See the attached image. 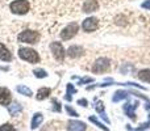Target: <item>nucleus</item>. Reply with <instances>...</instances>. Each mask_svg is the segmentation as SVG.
Returning a JSON list of instances; mask_svg holds the SVG:
<instances>
[{
  "mask_svg": "<svg viewBox=\"0 0 150 131\" xmlns=\"http://www.w3.org/2000/svg\"><path fill=\"white\" fill-rule=\"evenodd\" d=\"M138 79L145 83H150V69H142L138 72Z\"/></svg>",
  "mask_w": 150,
  "mask_h": 131,
  "instance_id": "19",
  "label": "nucleus"
},
{
  "mask_svg": "<svg viewBox=\"0 0 150 131\" xmlns=\"http://www.w3.org/2000/svg\"><path fill=\"white\" fill-rule=\"evenodd\" d=\"M109 64H111L109 59H107V58H99V59L93 63L92 72H95V74H103V72H105L107 69L109 68Z\"/></svg>",
  "mask_w": 150,
  "mask_h": 131,
  "instance_id": "6",
  "label": "nucleus"
},
{
  "mask_svg": "<svg viewBox=\"0 0 150 131\" xmlns=\"http://www.w3.org/2000/svg\"><path fill=\"white\" fill-rule=\"evenodd\" d=\"M16 90H17L20 95H24V96H26V97H32V96H33V92H32L28 87H25V85H17Z\"/></svg>",
  "mask_w": 150,
  "mask_h": 131,
  "instance_id": "18",
  "label": "nucleus"
},
{
  "mask_svg": "<svg viewBox=\"0 0 150 131\" xmlns=\"http://www.w3.org/2000/svg\"><path fill=\"white\" fill-rule=\"evenodd\" d=\"M44 122V116H42V113H36L33 116V118H32V122H30V129L32 130H36L40 127V125Z\"/></svg>",
  "mask_w": 150,
  "mask_h": 131,
  "instance_id": "13",
  "label": "nucleus"
},
{
  "mask_svg": "<svg viewBox=\"0 0 150 131\" xmlns=\"http://www.w3.org/2000/svg\"><path fill=\"white\" fill-rule=\"evenodd\" d=\"M66 111H67V114L69 116H71V117H79V114H78L70 105H66Z\"/></svg>",
  "mask_w": 150,
  "mask_h": 131,
  "instance_id": "26",
  "label": "nucleus"
},
{
  "mask_svg": "<svg viewBox=\"0 0 150 131\" xmlns=\"http://www.w3.org/2000/svg\"><path fill=\"white\" fill-rule=\"evenodd\" d=\"M33 74H34V76L38 77V79H44V77H46V76H47V72L45 71V69H41V68L34 69Z\"/></svg>",
  "mask_w": 150,
  "mask_h": 131,
  "instance_id": "22",
  "label": "nucleus"
},
{
  "mask_svg": "<svg viewBox=\"0 0 150 131\" xmlns=\"http://www.w3.org/2000/svg\"><path fill=\"white\" fill-rule=\"evenodd\" d=\"M99 26V21L96 17H88L86 18L84 21H83L82 24V28L84 32H87V33H91V32H95L96 29H98Z\"/></svg>",
  "mask_w": 150,
  "mask_h": 131,
  "instance_id": "7",
  "label": "nucleus"
},
{
  "mask_svg": "<svg viewBox=\"0 0 150 131\" xmlns=\"http://www.w3.org/2000/svg\"><path fill=\"white\" fill-rule=\"evenodd\" d=\"M11 92L4 87H0V105H4V106H8L11 104Z\"/></svg>",
  "mask_w": 150,
  "mask_h": 131,
  "instance_id": "10",
  "label": "nucleus"
},
{
  "mask_svg": "<svg viewBox=\"0 0 150 131\" xmlns=\"http://www.w3.org/2000/svg\"><path fill=\"white\" fill-rule=\"evenodd\" d=\"M78 105H80V106H87L88 105V102H87V100L86 98H80V100H78Z\"/></svg>",
  "mask_w": 150,
  "mask_h": 131,
  "instance_id": "28",
  "label": "nucleus"
},
{
  "mask_svg": "<svg viewBox=\"0 0 150 131\" xmlns=\"http://www.w3.org/2000/svg\"><path fill=\"white\" fill-rule=\"evenodd\" d=\"M0 60H4V62H11L12 60V54L3 43H0Z\"/></svg>",
  "mask_w": 150,
  "mask_h": 131,
  "instance_id": "12",
  "label": "nucleus"
},
{
  "mask_svg": "<svg viewBox=\"0 0 150 131\" xmlns=\"http://www.w3.org/2000/svg\"><path fill=\"white\" fill-rule=\"evenodd\" d=\"M50 93H52V89H50V88H40L38 92H37V95H36V98L38 101H42V100H45V98L49 97Z\"/></svg>",
  "mask_w": 150,
  "mask_h": 131,
  "instance_id": "16",
  "label": "nucleus"
},
{
  "mask_svg": "<svg viewBox=\"0 0 150 131\" xmlns=\"http://www.w3.org/2000/svg\"><path fill=\"white\" fill-rule=\"evenodd\" d=\"M99 9V3L96 0H86V3L83 4V12L91 13Z\"/></svg>",
  "mask_w": 150,
  "mask_h": 131,
  "instance_id": "11",
  "label": "nucleus"
},
{
  "mask_svg": "<svg viewBox=\"0 0 150 131\" xmlns=\"http://www.w3.org/2000/svg\"><path fill=\"white\" fill-rule=\"evenodd\" d=\"M129 95H130V92H127V90H116L113 97H112V101H113V102H119V101L127 98Z\"/></svg>",
  "mask_w": 150,
  "mask_h": 131,
  "instance_id": "17",
  "label": "nucleus"
},
{
  "mask_svg": "<svg viewBox=\"0 0 150 131\" xmlns=\"http://www.w3.org/2000/svg\"><path fill=\"white\" fill-rule=\"evenodd\" d=\"M93 79L92 77H83V79L79 80V85H83V84H87V83H92Z\"/></svg>",
  "mask_w": 150,
  "mask_h": 131,
  "instance_id": "27",
  "label": "nucleus"
},
{
  "mask_svg": "<svg viewBox=\"0 0 150 131\" xmlns=\"http://www.w3.org/2000/svg\"><path fill=\"white\" fill-rule=\"evenodd\" d=\"M87 125L82 121H69L67 122V131H86Z\"/></svg>",
  "mask_w": 150,
  "mask_h": 131,
  "instance_id": "9",
  "label": "nucleus"
},
{
  "mask_svg": "<svg viewBox=\"0 0 150 131\" xmlns=\"http://www.w3.org/2000/svg\"><path fill=\"white\" fill-rule=\"evenodd\" d=\"M50 50H52L53 57H54L58 62H62V60L65 59L66 51H65V49H63L61 42H53V43L50 45Z\"/></svg>",
  "mask_w": 150,
  "mask_h": 131,
  "instance_id": "5",
  "label": "nucleus"
},
{
  "mask_svg": "<svg viewBox=\"0 0 150 131\" xmlns=\"http://www.w3.org/2000/svg\"><path fill=\"white\" fill-rule=\"evenodd\" d=\"M137 106H138L137 101H134V102H133V101L132 102H127L124 105V113L127 114L130 119H133V121L136 119V109H137Z\"/></svg>",
  "mask_w": 150,
  "mask_h": 131,
  "instance_id": "8",
  "label": "nucleus"
},
{
  "mask_svg": "<svg viewBox=\"0 0 150 131\" xmlns=\"http://www.w3.org/2000/svg\"><path fill=\"white\" fill-rule=\"evenodd\" d=\"M52 102H53V108H52V110H53V111H57V113H59V111L62 110V108H61V102H59V101H57L55 98L52 101Z\"/></svg>",
  "mask_w": 150,
  "mask_h": 131,
  "instance_id": "23",
  "label": "nucleus"
},
{
  "mask_svg": "<svg viewBox=\"0 0 150 131\" xmlns=\"http://www.w3.org/2000/svg\"><path fill=\"white\" fill-rule=\"evenodd\" d=\"M100 118H101V119H104V121H105L107 123H111V121H109V118H108V117H107V114L104 113V111H103V113H100Z\"/></svg>",
  "mask_w": 150,
  "mask_h": 131,
  "instance_id": "29",
  "label": "nucleus"
},
{
  "mask_svg": "<svg viewBox=\"0 0 150 131\" xmlns=\"http://www.w3.org/2000/svg\"><path fill=\"white\" fill-rule=\"evenodd\" d=\"M67 55L70 58H79V57H82V55H83V49L80 46H76V45H74V46L69 47Z\"/></svg>",
  "mask_w": 150,
  "mask_h": 131,
  "instance_id": "14",
  "label": "nucleus"
},
{
  "mask_svg": "<svg viewBox=\"0 0 150 131\" xmlns=\"http://www.w3.org/2000/svg\"><path fill=\"white\" fill-rule=\"evenodd\" d=\"M95 110L98 111L99 114L103 113V111H104V104L101 102V101H98V102L95 104Z\"/></svg>",
  "mask_w": 150,
  "mask_h": 131,
  "instance_id": "25",
  "label": "nucleus"
},
{
  "mask_svg": "<svg viewBox=\"0 0 150 131\" xmlns=\"http://www.w3.org/2000/svg\"><path fill=\"white\" fill-rule=\"evenodd\" d=\"M74 93H76V89L74 88V85H73V84H67V88H66V96H65V98H66L67 101H71V100H73V97H71V96H73Z\"/></svg>",
  "mask_w": 150,
  "mask_h": 131,
  "instance_id": "21",
  "label": "nucleus"
},
{
  "mask_svg": "<svg viewBox=\"0 0 150 131\" xmlns=\"http://www.w3.org/2000/svg\"><path fill=\"white\" fill-rule=\"evenodd\" d=\"M21 111H23V106L18 102H13L8 105V113H9V116H12V117L18 116Z\"/></svg>",
  "mask_w": 150,
  "mask_h": 131,
  "instance_id": "15",
  "label": "nucleus"
},
{
  "mask_svg": "<svg viewBox=\"0 0 150 131\" xmlns=\"http://www.w3.org/2000/svg\"><path fill=\"white\" fill-rule=\"evenodd\" d=\"M78 30H79V25H78L76 22L69 24V25L61 32V38H62L63 41H69V39H71L73 37L76 36Z\"/></svg>",
  "mask_w": 150,
  "mask_h": 131,
  "instance_id": "4",
  "label": "nucleus"
},
{
  "mask_svg": "<svg viewBox=\"0 0 150 131\" xmlns=\"http://www.w3.org/2000/svg\"><path fill=\"white\" fill-rule=\"evenodd\" d=\"M0 131H16V130L11 123H4L0 126Z\"/></svg>",
  "mask_w": 150,
  "mask_h": 131,
  "instance_id": "24",
  "label": "nucleus"
},
{
  "mask_svg": "<svg viewBox=\"0 0 150 131\" xmlns=\"http://www.w3.org/2000/svg\"><path fill=\"white\" fill-rule=\"evenodd\" d=\"M18 57L23 60H26L29 63H38L40 62V55L36 50L30 49V47H21L18 49Z\"/></svg>",
  "mask_w": 150,
  "mask_h": 131,
  "instance_id": "1",
  "label": "nucleus"
},
{
  "mask_svg": "<svg viewBox=\"0 0 150 131\" xmlns=\"http://www.w3.org/2000/svg\"><path fill=\"white\" fill-rule=\"evenodd\" d=\"M18 42H23V43H29L33 45L37 43V41L40 39V34L36 30H30V29H26V30L21 32L17 37Z\"/></svg>",
  "mask_w": 150,
  "mask_h": 131,
  "instance_id": "2",
  "label": "nucleus"
},
{
  "mask_svg": "<svg viewBox=\"0 0 150 131\" xmlns=\"http://www.w3.org/2000/svg\"><path fill=\"white\" fill-rule=\"evenodd\" d=\"M141 7L145 8V9H150V0H146L145 3H142V4H141Z\"/></svg>",
  "mask_w": 150,
  "mask_h": 131,
  "instance_id": "30",
  "label": "nucleus"
},
{
  "mask_svg": "<svg viewBox=\"0 0 150 131\" xmlns=\"http://www.w3.org/2000/svg\"><path fill=\"white\" fill-rule=\"evenodd\" d=\"M9 8L15 15H25L29 11V3L26 0H15L11 3Z\"/></svg>",
  "mask_w": 150,
  "mask_h": 131,
  "instance_id": "3",
  "label": "nucleus"
},
{
  "mask_svg": "<svg viewBox=\"0 0 150 131\" xmlns=\"http://www.w3.org/2000/svg\"><path fill=\"white\" fill-rule=\"evenodd\" d=\"M88 119H90V121L92 122V123H95V126H98L99 129H101L103 131H109V129H108V127H107V126H104V125L101 123V122L99 121V119L96 118L95 116H90V117H88Z\"/></svg>",
  "mask_w": 150,
  "mask_h": 131,
  "instance_id": "20",
  "label": "nucleus"
}]
</instances>
